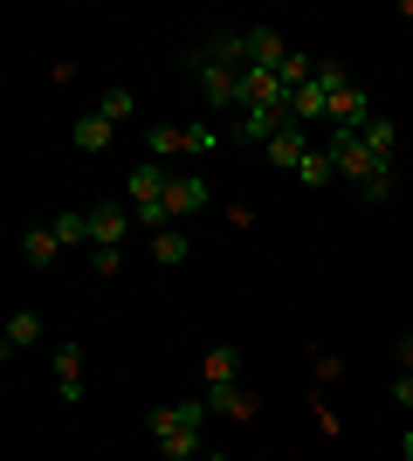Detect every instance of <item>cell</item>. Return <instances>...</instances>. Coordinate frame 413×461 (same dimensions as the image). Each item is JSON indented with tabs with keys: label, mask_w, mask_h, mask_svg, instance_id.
Segmentation results:
<instances>
[{
	"label": "cell",
	"mask_w": 413,
	"mask_h": 461,
	"mask_svg": "<svg viewBox=\"0 0 413 461\" xmlns=\"http://www.w3.org/2000/svg\"><path fill=\"white\" fill-rule=\"evenodd\" d=\"M200 420H207V400H179V406H152V441L166 461H200L207 447H200Z\"/></svg>",
	"instance_id": "obj_1"
},
{
	"label": "cell",
	"mask_w": 413,
	"mask_h": 461,
	"mask_svg": "<svg viewBox=\"0 0 413 461\" xmlns=\"http://www.w3.org/2000/svg\"><path fill=\"white\" fill-rule=\"evenodd\" d=\"M290 124H296L290 104H248V111H235V145H262L269 152V138L290 131Z\"/></svg>",
	"instance_id": "obj_2"
},
{
	"label": "cell",
	"mask_w": 413,
	"mask_h": 461,
	"mask_svg": "<svg viewBox=\"0 0 413 461\" xmlns=\"http://www.w3.org/2000/svg\"><path fill=\"white\" fill-rule=\"evenodd\" d=\"M200 90H207V104H214V111H241V104H248L241 69H228V62H214V56H200Z\"/></svg>",
	"instance_id": "obj_3"
},
{
	"label": "cell",
	"mask_w": 413,
	"mask_h": 461,
	"mask_svg": "<svg viewBox=\"0 0 413 461\" xmlns=\"http://www.w3.org/2000/svg\"><path fill=\"white\" fill-rule=\"evenodd\" d=\"M207 145H214V131H179V124H152L145 131V158H158V166L179 152H207Z\"/></svg>",
	"instance_id": "obj_4"
},
{
	"label": "cell",
	"mask_w": 413,
	"mask_h": 461,
	"mask_svg": "<svg viewBox=\"0 0 413 461\" xmlns=\"http://www.w3.org/2000/svg\"><path fill=\"white\" fill-rule=\"evenodd\" d=\"M166 186H173V166H158V158H138L131 173H124V200H131V207L166 200Z\"/></svg>",
	"instance_id": "obj_5"
},
{
	"label": "cell",
	"mask_w": 413,
	"mask_h": 461,
	"mask_svg": "<svg viewBox=\"0 0 413 461\" xmlns=\"http://www.w3.org/2000/svg\"><path fill=\"white\" fill-rule=\"evenodd\" d=\"M131 228V200H97L90 207V249H118Z\"/></svg>",
	"instance_id": "obj_6"
},
{
	"label": "cell",
	"mask_w": 413,
	"mask_h": 461,
	"mask_svg": "<svg viewBox=\"0 0 413 461\" xmlns=\"http://www.w3.org/2000/svg\"><path fill=\"white\" fill-rule=\"evenodd\" d=\"M207 200H214V186H207V179H200V173H173V186H166V213H173V221H186V213H200V207H207Z\"/></svg>",
	"instance_id": "obj_7"
},
{
	"label": "cell",
	"mask_w": 413,
	"mask_h": 461,
	"mask_svg": "<svg viewBox=\"0 0 413 461\" xmlns=\"http://www.w3.org/2000/svg\"><path fill=\"white\" fill-rule=\"evenodd\" d=\"M373 117H379V111H373V96H365V90L352 83L345 96H331V124H324V131H365Z\"/></svg>",
	"instance_id": "obj_8"
},
{
	"label": "cell",
	"mask_w": 413,
	"mask_h": 461,
	"mask_svg": "<svg viewBox=\"0 0 413 461\" xmlns=\"http://www.w3.org/2000/svg\"><path fill=\"white\" fill-rule=\"evenodd\" d=\"M207 413H235V420H256L262 400L248 393V385H207Z\"/></svg>",
	"instance_id": "obj_9"
},
{
	"label": "cell",
	"mask_w": 413,
	"mask_h": 461,
	"mask_svg": "<svg viewBox=\"0 0 413 461\" xmlns=\"http://www.w3.org/2000/svg\"><path fill=\"white\" fill-rule=\"evenodd\" d=\"M49 366H56V393L69 406H83V351L76 345H56V358H49Z\"/></svg>",
	"instance_id": "obj_10"
},
{
	"label": "cell",
	"mask_w": 413,
	"mask_h": 461,
	"mask_svg": "<svg viewBox=\"0 0 413 461\" xmlns=\"http://www.w3.org/2000/svg\"><path fill=\"white\" fill-rule=\"evenodd\" d=\"M28 345H41V317H35V310H14L7 330H0V351L14 358V351H28Z\"/></svg>",
	"instance_id": "obj_11"
},
{
	"label": "cell",
	"mask_w": 413,
	"mask_h": 461,
	"mask_svg": "<svg viewBox=\"0 0 413 461\" xmlns=\"http://www.w3.org/2000/svg\"><path fill=\"white\" fill-rule=\"evenodd\" d=\"M69 138H76V152H103V145L118 138V124H111L103 111H90V117H76V124H69Z\"/></svg>",
	"instance_id": "obj_12"
},
{
	"label": "cell",
	"mask_w": 413,
	"mask_h": 461,
	"mask_svg": "<svg viewBox=\"0 0 413 461\" xmlns=\"http://www.w3.org/2000/svg\"><path fill=\"white\" fill-rule=\"evenodd\" d=\"M56 255H62L56 228H28V234H21V262H28V269H49Z\"/></svg>",
	"instance_id": "obj_13"
},
{
	"label": "cell",
	"mask_w": 413,
	"mask_h": 461,
	"mask_svg": "<svg viewBox=\"0 0 413 461\" xmlns=\"http://www.w3.org/2000/svg\"><path fill=\"white\" fill-rule=\"evenodd\" d=\"M358 138H365V152H373L379 166H393V152H400V124H393V117H373Z\"/></svg>",
	"instance_id": "obj_14"
},
{
	"label": "cell",
	"mask_w": 413,
	"mask_h": 461,
	"mask_svg": "<svg viewBox=\"0 0 413 461\" xmlns=\"http://www.w3.org/2000/svg\"><path fill=\"white\" fill-rule=\"evenodd\" d=\"M303 152H310V138H303V124H290V131H275V138H269V158L283 166V173H296V166H303Z\"/></svg>",
	"instance_id": "obj_15"
},
{
	"label": "cell",
	"mask_w": 413,
	"mask_h": 461,
	"mask_svg": "<svg viewBox=\"0 0 413 461\" xmlns=\"http://www.w3.org/2000/svg\"><path fill=\"white\" fill-rule=\"evenodd\" d=\"M49 228H56V241H62V249H83V241H90V207H62L56 221H49Z\"/></svg>",
	"instance_id": "obj_16"
},
{
	"label": "cell",
	"mask_w": 413,
	"mask_h": 461,
	"mask_svg": "<svg viewBox=\"0 0 413 461\" xmlns=\"http://www.w3.org/2000/svg\"><path fill=\"white\" fill-rule=\"evenodd\" d=\"M235 372H241V351L235 345H214V351H207V385H235Z\"/></svg>",
	"instance_id": "obj_17"
},
{
	"label": "cell",
	"mask_w": 413,
	"mask_h": 461,
	"mask_svg": "<svg viewBox=\"0 0 413 461\" xmlns=\"http://www.w3.org/2000/svg\"><path fill=\"white\" fill-rule=\"evenodd\" d=\"M296 179H303V186H331V179H337L331 152H324V145H317V152H303V166H296Z\"/></svg>",
	"instance_id": "obj_18"
},
{
	"label": "cell",
	"mask_w": 413,
	"mask_h": 461,
	"mask_svg": "<svg viewBox=\"0 0 413 461\" xmlns=\"http://www.w3.org/2000/svg\"><path fill=\"white\" fill-rule=\"evenodd\" d=\"M152 255H158V262H166V269H173V262H186V255H193V241H186V228H166V234H152Z\"/></svg>",
	"instance_id": "obj_19"
},
{
	"label": "cell",
	"mask_w": 413,
	"mask_h": 461,
	"mask_svg": "<svg viewBox=\"0 0 413 461\" xmlns=\"http://www.w3.org/2000/svg\"><path fill=\"white\" fill-rule=\"evenodd\" d=\"M97 111L111 117V124H124V117H131L138 104H131V90H103V96H97Z\"/></svg>",
	"instance_id": "obj_20"
},
{
	"label": "cell",
	"mask_w": 413,
	"mask_h": 461,
	"mask_svg": "<svg viewBox=\"0 0 413 461\" xmlns=\"http://www.w3.org/2000/svg\"><path fill=\"white\" fill-rule=\"evenodd\" d=\"M90 269H97V276H118L124 255H118V249H90Z\"/></svg>",
	"instance_id": "obj_21"
},
{
	"label": "cell",
	"mask_w": 413,
	"mask_h": 461,
	"mask_svg": "<svg viewBox=\"0 0 413 461\" xmlns=\"http://www.w3.org/2000/svg\"><path fill=\"white\" fill-rule=\"evenodd\" d=\"M393 406H413V379H407V372L393 379Z\"/></svg>",
	"instance_id": "obj_22"
},
{
	"label": "cell",
	"mask_w": 413,
	"mask_h": 461,
	"mask_svg": "<svg viewBox=\"0 0 413 461\" xmlns=\"http://www.w3.org/2000/svg\"><path fill=\"white\" fill-rule=\"evenodd\" d=\"M400 372H407V379H413V330H407V338H400Z\"/></svg>",
	"instance_id": "obj_23"
},
{
	"label": "cell",
	"mask_w": 413,
	"mask_h": 461,
	"mask_svg": "<svg viewBox=\"0 0 413 461\" xmlns=\"http://www.w3.org/2000/svg\"><path fill=\"white\" fill-rule=\"evenodd\" d=\"M400 455H407V461H413V427H407V434H400Z\"/></svg>",
	"instance_id": "obj_24"
},
{
	"label": "cell",
	"mask_w": 413,
	"mask_h": 461,
	"mask_svg": "<svg viewBox=\"0 0 413 461\" xmlns=\"http://www.w3.org/2000/svg\"><path fill=\"white\" fill-rule=\"evenodd\" d=\"M200 461H235V455H200Z\"/></svg>",
	"instance_id": "obj_25"
},
{
	"label": "cell",
	"mask_w": 413,
	"mask_h": 461,
	"mask_svg": "<svg viewBox=\"0 0 413 461\" xmlns=\"http://www.w3.org/2000/svg\"><path fill=\"white\" fill-rule=\"evenodd\" d=\"M400 14H407V21H413V0H407V7H400Z\"/></svg>",
	"instance_id": "obj_26"
}]
</instances>
